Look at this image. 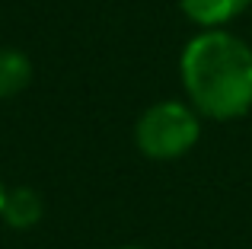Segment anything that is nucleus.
<instances>
[{"instance_id":"obj_6","label":"nucleus","mask_w":252,"mask_h":249,"mask_svg":"<svg viewBox=\"0 0 252 249\" xmlns=\"http://www.w3.org/2000/svg\"><path fill=\"white\" fill-rule=\"evenodd\" d=\"M3 198H6V192H3V182H0V211H3Z\"/></svg>"},{"instance_id":"obj_4","label":"nucleus","mask_w":252,"mask_h":249,"mask_svg":"<svg viewBox=\"0 0 252 249\" xmlns=\"http://www.w3.org/2000/svg\"><path fill=\"white\" fill-rule=\"evenodd\" d=\"M0 218L13 227V230H29L42 220V198L32 188H13L3 198V211Z\"/></svg>"},{"instance_id":"obj_3","label":"nucleus","mask_w":252,"mask_h":249,"mask_svg":"<svg viewBox=\"0 0 252 249\" xmlns=\"http://www.w3.org/2000/svg\"><path fill=\"white\" fill-rule=\"evenodd\" d=\"M252 0H182L185 16L201 29H220L233 16H240Z\"/></svg>"},{"instance_id":"obj_1","label":"nucleus","mask_w":252,"mask_h":249,"mask_svg":"<svg viewBox=\"0 0 252 249\" xmlns=\"http://www.w3.org/2000/svg\"><path fill=\"white\" fill-rule=\"evenodd\" d=\"M182 83L208 119H236L252 109V48L227 29H204L182 51Z\"/></svg>"},{"instance_id":"obj_2","label":"nucleus","mask_w":252,"mask_h":249,"mask_svg":"<svg viewBox=\"0 0 252 249\" xmlns=\"http://www.w3.org/2000/svg\"><path fill=\"white\" fill-rule=\"evenodd\" d=\"M198 134H201V124L191 106L176 99L157 102L137 122V147L150 156V160H176V156L189 154L195 147Z\"/></svg>"},{"instance_id":"obj_5","label":"nucleus","mask_w":252,"mask_h":249,"mask_svg":"<svg viewBox=\"0 0 252 249\" xmlns=\"http://www.w3.org/2000/svg\"><path fill=\"white\" fill-rule=\"evenodd\" d=\"M32 80V64L23 51L16 48H0V99L23 93Z\"/></svg>"}]
</instances>
